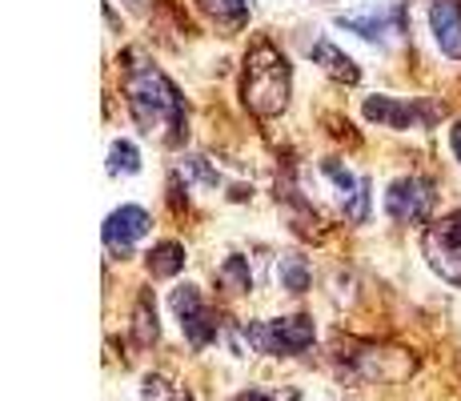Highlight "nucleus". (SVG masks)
Listing matches in <instances>:
<instances>
[{"instance_id": "obj_18", "label": "nucleus", "mask_w": 461, "mask_h": 401, "mask_svg": "<svg viewBox=\"0 0 461 401\" xmlns=\"http://www.w3.org/2000/svg\"><path fill=\"white\" fill-rule=\"evenodd\" d=\"M132 337H137V345H153L157 342V309L149 297H140L137 314H132Z\"/></svg>"}, {"instance_id": "obj_17", "label": "nucleus", "mask_w": 461, "mask_h": 401, "mask_svg": "<svg viewBox=\"0 0 461 401\" xmlns=\"http://www.w3.org/2000/svg\"><path fill=\"white\" fill-rule=\"evenodd\" d=\"M109 173L113 177H132L140 173V153L132 141H117V145L109 149Z\"/></svg>"}, {"instance_id": "obj_21", "label": "nucleus", "mask_w": 461, "mask_h": 401, "mask_svg": "<svg viewBox=\"0 0 461 401\" xmlns=\"http://www.w3.org/2000/svg\"><path fill=\"white\" fill-rule=\"evenodd\" d=\"M129 5H132V0H129Z\"/></svg>"}, {"instance_id": "obj_19", "label": "nucleus", "mask_w": 461, "mask_h": 401, "mask_svg": "<svg viewBox=\"0 0 461 401\" xmlns=\"http://www.w3.org/2000/svg\"><path fill=\"white\" fill-rule=\"evenodd\" d=\"M233 401H297V389H281V386H257V389H245L237 394Z\"/></svg>"}, {"instance_id": "obj_13", "label": "nucleus", "mask_w": 461, "mask_h": 401, "mask_svg": "<svg viewBox=\"0 0 461 401\" xmlns=\"http://www.w3.org/2000/svg\"><path fill=\"white\" fill-rule=\"evenodd\" d=\"M149 273L153 278H176V273L185 269V245H176V241H161V245L149 249Z\"/></svg>"}, {"instance_id": "obj_16", "label": "nucleus", "mask_w": 461, "mask_h": 401, "mask_svg": "<svg viewBox=\"0 0 461 401\" xmlns=\"http://www.w3.org/2000/svg\"><path fill=\"white\" fill-rule=\"evenodd\" d=\"M217 281L225 285L229 293H245V289H249V285H253L249 261H245V257H229V261L217 269Z\"/></svg>"}, {"instance_id": "obj_7", "label": "nucleus", "mask_w": 461, "mask_h": 401, "mask_svg": "<svg viewBox=\"0 0 461 401\" xmlns=\"http://www.w3.org/2000/svg\"><path fill=\"white\" fill-rule=\"evenodd\" d=\"M321 177L337 189V201H341L345 221L361 225L369 217V181L341 165V160H321Z\"/></svg>"}, {"instance_id": "obj_12", "label": "nucleus", "mask_w": 461, "mask_h": 401, "mask_svg": "<svg viewBox=\"0 0 461 401\" xmlns=\"http://www.w3.org/2000/svg\"><path fill=\"white\" fill-rule=\"evenodd\" d=\"M313 60H317V65H321L333 80H345V85H357V80H361V68L353 65V60L345 57V52L337 49L333 41H317V44H313Z\"/></svg>"}, {"instance_id": "obj_11", "label": "nucleus", "mask_w": 461, "mask_h": 401, "mask_svg": "<svg viewBox=\"0 0 461 401\" xmlns=\"http://www.w3.org/2000/svg\"><path fill=\"white\" fill-rule=\"evenodd\" d=\"M429 29L433 41L446 57L461 60V0H433L429 5Z\"/></svg>"}, {"instance_id": "obj_5", "label": "nucleus", "mask_w": 461, "mask_h": 401, "mask_svg": "<svg viewBox=\"0 0 461 401\" xmlns=\"http://www.w3.org/2000/svg\"><path fill=\"white\" fill-rule=\"evenodd\" d=\"M433 201H438V193H433V181H425V177H397L385 189V213L397 225H421L433 213Z\"/></svg>"}, {"instance_id": "obj_9", "label": "nucleus", "mask_w": 461, "mask_h": 401, "mask_svg": "<svg viewBox=\"0 0 461 401\" xmlns=\"http://www.w3.org/2000/svg\"><path fill=\"white\" fill-rule=\"evenodd\" d=\"M145 233H149V213L140 205H121L104 221V245H109V253H121V257L132 253V245Z\"/></svg>"}, {"instance_id": "obj_4", "label": "nucleus", "mask_w": 461, "mask_h": 401, "mask_svg": "<svg viewBox=\"0 0 461 401\" xmlns=\"http://www.w3.org/2000/svg\"><path fill=\"white\" fill-rule=\"evenodd\" d=\"M421 249H425L429 269L438 273L441 281L461 285V209L449 213V217H441V221H433L421 237Z\"/></svg>"}, {"instance_id": "obj_8", "label": "nucleus", "mask_w": 461, "mask_h": 401, "mask_svg": "<svg viewBox=\"0 0 461 401\" xmlns=\"http://www.w3.org/2000/svg\"><path fill=\"white\" fill-rule=\"evenodd\" d=\"M337 24L366 41H374V44H389L393 32H405V8L389 5V8H369V13H341Z\"/></svg>"}, {"instance_id": "obj_10", "label": "nucleus", "mask_w": 461, "mask_h": 401, "mask_svg": "<svg viewBox=\"0 0 461 401\" xmlns=\"http://www.w3.org/2000/svg\"><path fill=\"white\" fill-rule=\"evenodd\" d=\"M366 117L385 124V129H413V124H429L433 109H421L413 101H397V96H366Z\"/></svg>"}, {"instance_id": "obj_3", "label": "nucleus", "mask_w": 461, "mask_h": 401, "mask_svg": "<svg viewBox=\"0 0 461 401\" xmlns=\"http://www.w3.org/2000/svg\"><path fill=\"white\" fill-rule=\"evenodd\" d=\"M241 345L261 353H277V358H289V353H305L313 345L317 329L309 317H277V321H253V325H241Z\"/></svg>"}, {"instance_id": "obj_1", "label": "nucleus", "mask_w": 461, "mask_h": 401, "mask_svg": "<svg viewBox=\"0 0 461 401\" xmlns=\"http://www.w3.org/2000/svg\"><path fill=\"white\" fill-rule=\"evenodd\" d=\"M125 96L129 113L140 124L145 137H157L161 145H176L185 137V96L157 65H145L137 52H125Z\"/></svg>"}, {"instance_id": "obj_6", "label": "nucleus", "mask_w": 461, "mask_h": 401, "mask_svg": "<svg viewBox=\"0 0 461 401\" xmlns=\"http://www.w3.org/2000/svg\"><path fill=\"white\" fill-rule=\"evenodd\" d=\"M173 309H176V317H181L185 342H189L193 350H201V345H209L212 337H217V317H212V309L201 301L197 285H181V289L173 293Z\"/></svg>"}, {"instance_id": "obj_20", "label": "nucleus", "mask_w": 461, "mask_h": 401, "mask_svg": "<svg viewBox=\"0 0 461 401\" xmlns=\"http://www.w3.org/2000/svg\"><path fill=\"white\" fill-rule=\"evenodd\" d=\"M449 149H454V157L461 160V121L454 124V129H449Z\"/></svg>"}, {"instance_id": "obj_2", "label": "nucleus", "mask_w": 461, "mask_h": 401, "mask_svg": "<svg viewBox=\"0 0 461 401\" xmlns=\"http://www.w3.org/2000/svg\"><path fill=\"white\" fill-rule=\"evenodd\" d=\"M289 88H294V68H289L285 52L269 41H257L245 57L241 77V101L253 117H277L289 105Z\"/></svg>"}, {"instance_id": "obj_14", "label": "nucleus", "mask_w": 461, "mask_h": 401, "mask_svg": "<svg viewBox=\"0 0 461 401\" xmlns=\"http://www.w3.org/2000/svg\"><path fill=\"white\" fill-rule=\"evenodd\" d=\"M201 8L229 32H237L245 21H249V0H201Z\"/></svg>"}, {"instance_id": "obj_15", "label": "nucleus", "mask_w": 461, "mask_h": 401, "mask_svg": "<svg viewBox=\"0 0 461 401\" xmlns=\"http://www.w3.org/2000/svg\"><path fill=\"white\" fill-rule=\"evenodd\" d=\"M277 278H281V289L305 293L309 289V265H305V257L285 253V257H281V265H277Z\"/></svg>"}]
</instances>
